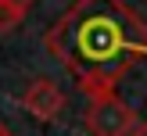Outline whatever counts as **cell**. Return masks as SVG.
I'll return each mask as SVG.
<instances>
[{"mask_svg":"<svg viewBox=\"0 0 147 136\" xmlns=\"http://www.w3.org/2000/svg\"><path fill=\"white\" fill-rule=\"evenodd\" d=\"M86 97L115 93L129 68L147 61V21L126 0H76L43 36Z\"/></svg>","mask_w":147,"mask_h":136,"instance_id":"obj_1","label":"cell"},{"mask_svg":"<svg viewBox=\"0 0 147 136\" xmlns=\"http://www.w3.org/2000/svg\"><path fill=\"white\" fill-rule=\"evenodd\" d=\"M83 125L90 136H136L140 115L115 93H97V97H90L83 111Z\"/></svg>","mask_w":147,"mask_h":136,"instance_id":"obj_2","label":"cell"},{"mask_svg":"<svg viewBox=\"0 0 147 136\" xmlns=\"http://www.w3.org/2000/svg\"><path fill=\"white\" fill-rule=\"evenodd\" d=\"M22 107H25L29 115H32L36 122H54L57 115L65 111V90L54 82V79H47V75H36L32 82L22 90Z\"/></svg>","mask_w":147,"mask_h":136,"instance_id":"obj_3","label":"cell"},{"mask_svg":"<svg viewBox=\"0 0 147 136\" xmlns=\"http://www.w3.org/2000/svg\"><path fill=\"white\" fill-rule=\"evenodd\" d=\"M22 21H25V14H22V11H14V7L0 4V32H11V29H18Z\"/></svg>","mask_w":147,"mask_h":136,"instance_id":"obj_4","label":"cell"},{"mask_svg":"<svg viewBox=\"0 0 147 136\" xmlns=\"http://www.w3.org/2000/svg\"><path fill=\"white\" fill-rule=\"evenodd\" d=\"M0 4H7V7H14V11H22V14H29V7H32L36 0H0Z\"/></svg>","mask_w":147,"mask_h":136,"instance_id":"obj_5","label":"cell"},{"mask_svg":"<svg viewBox=\"0 0 147 136\" xmlns=\"http://www.w3.org/2000/svg\"><path fill=\"white\" fill-rule=\"evenodd\" d=\"M136 136H147V118H140V133Z\"/></svg>","mask_w":147,"mask_h":136,"instance_id":"obj_6","label":"cell"},{"mask_svg":"<svg viewBox=\"0 0 147 136\" xmlns=\"http://www.w3.org/2000/svg\"><path fill=\"white\" fill-rule=\"evenodd\" d=\"M0 136H11V133H7V129H4V125H0Z\"/></svg>","mask_w":147,"mask_h":136,"instance_id":"obj_7","label":"cell"},{"mask_svg":"<svg viewBox=\"0 0 147 136\" xmlns=\"http://www.w3.org/2000/svg\"><path fill=\"white\" fill-rule=\"evenodd\" d=\"M0 125H4V122H0Z\"/></svg>","mask_w":147,"mask_h":136,"instance_id":"obj_8","label":"cell"}]
</instances>
